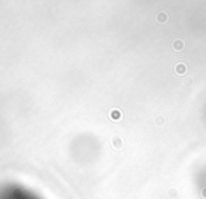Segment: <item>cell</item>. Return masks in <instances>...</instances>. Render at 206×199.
Listing matches in <instances>:
<instances>
[{
    "instance_id": "1",
    "label": "cell",
    "mask_w": 206,
    "mask_h": 199,
    "mask_svg": "<svg viewBox=\"0 0 206 199\" xmlns=\"http://www.w3.org/2000/svg\"><path fill=\"white\" fill-rule=\"evenodd\" d=\"M0 199H41L31 189L18 184H4L0 187Z\"/></svg>"
}]
</instances>
